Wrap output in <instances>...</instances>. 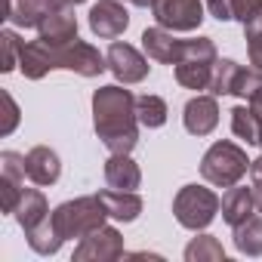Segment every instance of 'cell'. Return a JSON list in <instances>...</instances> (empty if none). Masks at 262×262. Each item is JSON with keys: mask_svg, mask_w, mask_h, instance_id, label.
<instances>
[{"mask_svg": "<svg viewBox=\"0 0 262 262\" xmlns=\"http://www.w3.org/2000/svg\"><path fill=\"white\" fill-rule=\"evenodd\" d=\"M136 96L120 83L99 86L93 93V129L111 155H129L139 145Z\"/></svg>", "mask_w": 262, "mask_h": 262, "instance_id": "cell-1", "label": "cell"}, {"mask_svg": "<svg viewBox=\"0 0 262 262\" xmlns=\"http://www.w3.org/2000/svg\"><path fill=\"white\" fill-rule=\"evenodd\" d=\"M74 71L80 77H99L102 71H108V59L86 40H71L62 47H53L47 40H28L22 43V56H19V71L28 80H43L50 71Z\"/></svg>", "mask_w": 262, "mask_h": 262, "instance_id": "cell-2", "label": "cell"}, {"mask_svg": "<svg viewBox=\"0 0 262 262\" xmlns=\"http://www.w3.org/2000/svg\"><path fill=\"white\" fill-rule=\"evenodd\" d=\"M105 222H108V210H105L99 194H83V198L65 201L50 213V225H53V231H56V237L62 244L74 241V237L80 241L90 231L102 228Z\"/></svg>", "mask_w": 262, "mask_h": 262, "instance_id": "cell-3", "label": "cell"}, {"mask_svg": "<svg viewBox=\"0 0 262 262\" xmlns=\"http://www.w3.org/2000/svg\"><path fill=\"white\" fill-rule=\"evenodd\" d=\"M250 173V161L247 151L228 139H219L207 148V155L201 158V176L216 185V188H231L237 185L244 176Z\"/></svg>", "mask_w": 262, "mask_h": 262, "instance_id": "cell-4", "label": "cell"}, {"mask_svg": "<svg viewBox=\"0 0 262 262\" xmlns=\"http://www.w3.org/2000/svg\"><path fill=\"white\" fill-rule=\"evenodd\" d=\"M222 210V201L213 188L207 185H182L173 198V216L182 228L188 231H204L210 228V222L216 219V213Z\"/></svg>", "mask_w": 262, "mask_h": 262, "instance_id": "cell-5", "label": "cell"}, {"mask_svg": "<svg viewBox=\"0 0 262 262\" xmlns=\"http://www.w3.org/2000/svg\"><path fill=\"white\" fill-rule=\"evenodd\" d=\"M155 22L173 34H188L204 25V0H155Z\"/></svg>", "mask_w": 262, "mask_h": 262, "instance_id": "cell-6", "label": "cell"}, {"mask_svg": "<svg viewBox=\"0 0 262 262\" xmlns=\"http://www.w3.org/2000/svg\"><path fill=\"white\" fill-rule=\"evenodd\" d=\"M120 256H126L123 237H120V231H117L114 225H108V222H105L102 228L90 231L86 237H80L77 247H74V262H114V259H120Z\"/></svg>", "mask_w": 262, "mask_h": 262, "instance_id": "cell-7", "label": "cell"}, {"mask_svg": "<svg viewBox=\"0 0 262 262\" xmlns=\"http://www.w3.org/2000/svg\"><path fill=\"white\" fill-rule=\"evenodd\" d=\"M105 59H108V71H111V74H114V80H117V83H123V86L142 83V80L148 77V71H151L148 56H142L136 47L120 43V40H114V43L108 47Z\"/></svg>", "mask_w": 262, "mask_h": 262, "instance_id": "cell-8", "label": "cell"}, {"mask_svg": "<svg viewBox=\"0 0 262 262\" xmlns=\"http://www.w3.org/2000/svg\"><path fill=\"white\" fill-rule=\"evenodd\" d=\"M25 155L19 151H4L0 155V207L4 213H16L22 191H25Z\"/></svg>", "mask_w": 262, "mask_h": 262, "instance_id": "cell-9", "label": "cell"}, {"mask_svg": "<svg viewBox=\"0 0 262 262\" xmlns=\"http://www.w3.org/2000/svg\"><path fill=\"white\" fill-rule=\"evenodd\" d=\"M86 22H90V31L96 37L114 40V37H120L129 28V13H126V7L120 4V0H99V4L90 7Z\"/></svg>", "mask_w": 262, "mask_h": 262, "instance_id": "cell-10", "label": "cell"}, {"mask_svg": "<svg viewBox=\"0 0 262 262\" xmlns=\"http://www.w3.org/2000/svg\"><path fill=\"white\" fill-rule=\"evenodd\" d=\"M182 123H185V129L191 136H210L219 126V102H216V96L213 93L210 96H204V93L191 96L185 102V108H182Z\"/></svg>", "mask_w": 262, "mask_h": 262, "instance_id": "cell-11", "label": "cell"}, {"mask_svg": "<svg viewBox=\"0 0 262 262\" xmlns=\"http://www.w3.org/2000/svg\"><path fill=\"white\" fill-rule=\"evenodd\" d=\"M37 37L53 47L77 40V16L71 13V7H47L43 19L37 25Z\"/></svg>", "mask_w": 262, "mask_h": 262, "instance_id": "cell-12", "label": "cell"}, {"mask_svg": "<svg viewBox=\"0 0 262 262\" xmlns=\"http://www.w3.org/2000/svg\"><path fill=\"white\" fill-rule=\"evenodd\" d=\"M142 50L151 62H161V65H176L179 62V53H182V40L173 37V31L155 25V28H145L142 31Z\"/></svg>", "mask_w": 262, "mask_h": 262, "instance_id": "cell-13", "label": "cell"}, {"mask_svg": "<svg viewBox=\"0 0 262 262\" xmlns=\"http://www.w3.org/2000/svg\"><path fill=\"white\" fill-rule=\"evenodd\" d=\"M25 170L34 185H56L62 176V161L50 145H34L25 155Z\"/></svg>", "mask_w": 262, "mask_h": 262, "instance_id": "cell-14", "label": "cell"}, {"mask_svg": "<svg viewBox=\"0 0 262 262\" xmlns=\"http://www.w3.org/2000/svg\"><path fill=\"white\" fill-rule=\"evenodd\" d=\"M105 182L117 191H136L142 185V170L129 155H111L105 161Z\"/></svg>", "mask_w": 262, "mask_h": 262, "instance_id": "cell-15", "label": "cell"}, {"mask_svg": "<svg viewBox=\"0 0 262 262\" xmlns=\"http://www.w3.org/2000/svg\"><path fill=\"white\" fill-rule=\"evenodd\" d=\"M105 210H108V219L114 222H136L139 213H142V198L136 191H117V188H108V191H99Z\"/></svg>", "mask_w": 262, "mask_h": 262, "instance_id": "cell-16", "label": "cell"}, {"mask_svg": "<svg viewBox=\"0 0 262 262\" xmlns=\"http://www.w3.org/2000/svg\"><path fill=\"white\" fill-rule=\"evenodd\" d=\"M16 222H19V228L28 234V231H34L47 216H50V204H47V198H43V191L40 188H25L22 191V201H19V207H16Z\"/></svg>", "mask_w": 262, "mask_h": 262, "instance_id": "cell-17", "label": "cell"}, {"mask_svg": "<svg viewBox=\"0 0 262 262\" xmlns=\"http://www.w3.org/2000/svg\"><path fill=\"white\" fill-rule=\"evenodd\" d=\"M256 213V201H253V188H241V185H231L222 198V219L237 228L241 222H247L250 216Z\"/></svg>", "mask_w": 262, "mask_h": 262, "instance_id": "cell-18", "label": "cell"}, {"mask_svg": "<svg viewBox=\"0 0 262 262\" xmlns=\"http://www.w3.org/2000/svg\"><path fill=\"white\" fill-rule=\"evenodd\" d=\"M231 133L237 139H244L247 145L262 148V120L250 105H234L231 108Z\"/></svg>", "mask_w": 262, "mask_h": 262, "instance_id": "cell-19", "label": "cell"}, {"mask_svg": "<svg viewBox=\"0 0 262 262\" xmlns=\"http://www.w3.org/2000/svg\"><path fill=\"white\" fill-rule=\"evenodd\" d=\"M234 234V250L241 256H262V213H253L247 222L231 228Z\"/></svg>", "mask_w": 262, "mask_h": 262, "instance_id": "cell-20", "label": "cell"}, {"mask_svg": "<svg viewBox=\"0 0 262 262\" xmlns=\"http://www.w3.org/2000/svg\"><path fill=\"white\" fill-rule=\"evenodd\" d=\"M219 62V59H216ZM216 62H179V65H173L176 71V83L179 86H185V90H210V80H213V68H216Z\"/></svg>", "mask_w": 262, "mask_h": 262, "instance_id": "cell-21", "label": "cell"}, {"mask_svg": "<svg viewBox=\"0 0 262 262\" xmlns=\"http://www.w3.org/2000/svg\"><path fill=\"white\" fill-rule=\"evenodd\" d=\"M47 13L43 0H7V22L16 28H37Z\"/></svg>", "mask_w": 262, "mask_h": 262, "instance_id": "cell-22", "label": "cell"}, {"mask_svg": "<svg viewBox=\"0 0 262 262\" xmlns=\"http://www.w3.org/2000/svg\"><path fill=\"white\" fill-rule=\"evenodd\" d=\"M136 114H139V123H142V126H148V129H161V126L167 123L170 108H167V102H164L161 96L145 93V96H136Z\"/></svg>", "mask_w": 262, "mask_h": 262, "instance_id": "cell-23", "label": "cell"}, {"mask_svg": "<svg viewBox=\"0 0 262 262\" xmlns=\"http://www.w3.org/2000/svg\"><path fill=\"white\" fill-rule=\"evenodd\" d=\"M185 262H225V250H222L219 237H213V234H198V237H191V244L185 247Z\"/></svg>", "mask_w": 262, "mask_h": 262, "instance_id": "cell-24", "label": "cell"}, {"mask_svg": "<svg viewBox=\"0 0 262 262\" xmlns=\"http://www.w3.org/2000/svg\"><path fill=\"white\" fill-rule=\"evenodd\" d=\"M241 68H244V65H237L234 59H219V62H216V68H213L210 93H213V96H231V93H234V83H237Z\"/></svg>", "mask_w": 262, "mask_h": 262, "instance_id": "cell-25", "label": "cell"}, {"mask_svg": "<svg viewBox=\"0 0 262 262\" xmlns=\"http://www.w3.org/2000/svg\"><path fill=\"white\" fill-rule=\"evenodd\" d=\"M244 37H247V56H250V65L262 71V7L259 13L244 22Z\"/></svg>", "mask_w": 262, "mask_h": 262, "instance_id": "cell-26", "label": "cell"}, {"mask_svg": "<svg viewBox=\"0 0 262 262\" xmlns=\"http://www.w3.org/2000/svg\"><path fill=\"white\" fill-rule=\"evenodd\" d=\"M0 43H4V65H0V71L10 74V71L19 68V56H22V43L25 40L13 28H7V31H0Z\"/></svg>", "mask_w": 262, "mask_h": 262, "instance_id": "cell-27", "label": "cell"}, {"mask_svg": "<svg viewBox=\"0 0 262 262\" xmlns=\"http://www.w3.org/2000/svg\"><path fill=\"white\" fill-rule=\"evenodd\" d=\"M256 93H262V71L259 68H241L237 74V83H234V99H253Z\"/></svg>", "mask_w": 262, "mask_h": 262, "instance_id": "cell-28", "label": "cell"}, {"mask_svg": "<svg viewBox=\"0 0 262 262\" xmlns=\"http://www.w3.org/2000/svg\"><path fill=\"white\" fill-rule=\"evenodd\" d=\"M204 7H207L210 16L219 19V22H231V19H234V0H204Z\"/></svg>", "mask_w": 262, "mask_h": 262, "instance_id": "cell-29", "label": "cell"}, {"mask_svg": "<svg viewBox=\"0 0 262 262\" xmlns=\"http://www.w3.org/2000/svg\"><path fill=\"white\" fill-rule=\"evenodd\" d=\"M4 105H7V120H4V126H0V136H10L19 126V105H16V99L7 90H4Z\"/></svg>", "mask_w": 262, "mask_h": 262, "instance_id": "cell-30", "label": "cell"}, {"mask_svg": "<svg viewBox=\"0 0 262 262\" xmlns=\"http://www.w3.org/2000/svg\"><path fill=\"white\" fill-rule=\"evenodd\" d=\"M259 7H262V0H234V19L244 25V22H250L256 13H259Z\"/></svg>", "mask_w": 262, "mask_h": 262, "instance_id": "cell-31", "label": "cell"}, {"mask_svg": "<svg viewBox=\"0 0 262 262\" xmlns=\"http://www.w3.org/2000/svg\"><path fill=\"white\" fill-rule=\"evenodd\" d=\"M250 182L253 185H262V155L256 161H250Z\"/></svg>", "mask_w": 262, "mask_h": 262, "instance_id": "cell-32", "label": "cell"}, {"mask_svg": "<svg viewBox=\"0 0 262 262\" xmlns=\"http://www.w3.org/2000/svg\"><path fill=\"white\" fill-rule=\"evenodd\" d=\"M47 7H77V4H86V0H43Z\"/></svg>", "mask_w": 262, "mask_h": 262, "instance_id": "cell-33", "label": "cell"}, {"mask_svg": "<svg viewBox=\"0 0 262 262\" xmlns=\"http://www.w3.org/2000/svg\"><path fill=\"white\" fill-rule=\"evenodd\" d=\"M247 105H250V108H253V111L259 114V120H262V93H256V96H253V99H250Z\"/></svg>", "mask_w": 262, "mask_h": 262, "instance_id": "cell-34", "label": "cell"}, {"mask_svg": "<svg viewBox=\"0 0 262 262\" xmlns=\"http://www.w3.org/2000/svg\"><path fill=\"white\" fill-rule=\"evenodd\" d=\"M253 201H256V213H262V185H253Z\"/></svg>", "mask_w": 262, "mask_h": 262, "instance_id": "cell-35", "label": "cell"}, {"mask_svg": "<svg viewBox=\"0 0 262 262\" xmlns=\"http://www.w3.org/2000/svg\"><path fill=\"white\" fill-rule=\"evenodd\" d=\"M126 4H133V7H139V10H151L155 0H126Z\"/></svg>", "mask_w": 262, "mask_h": 262, "instance_id": "cell-36", "label": "cell"}]
</instances>
